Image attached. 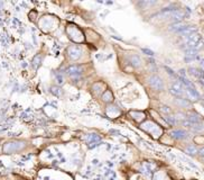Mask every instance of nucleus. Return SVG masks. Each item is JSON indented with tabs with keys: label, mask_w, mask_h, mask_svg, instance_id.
I'll return each instance as SVG.
<instances>
[{
	"label": "nucleus",
	"mask_w": 204,
	"mask_h": 180,
	"mask_svg": "<svg viewBox=\"0 0 204 180\" xmlns=\"http://www.w3.org/2000/svg\"><path fill=\"white\" fill-rule=\"evenodd\" d=\"M191 130H192L193 132H202V131H204V125L201 124V123H198V124H192Z\"/></svg>",
	"instance_id": "18"
},
{
	"label": "nucleus",
	"mask_w": 204,
	"mask_h": 180,
	"mask_svg": "<svg viewBox=\"0 0 204 180\" xmlns=\"http://www.w3.org/2000/svg\"><path fill=\"white\" fill-rule=\"evenodd\" d=\"M129 61L132 65H134L135 68H139L140 65H141V61H140V58L138 55H130L129 56Z\"/></svg>",
	"instance_id": "15"
},
{
	"label": "nucleus",
	"mask_w": 204,
	"mask_h": 180,
	"mask_svg": "<svg viewBox=\"0 0 204 180\" xmlns=\"http://www.w3.org/2000/svg\"><path fill=\"white\" fill-rule=\"evenodd\" d=\"M81 72H82V70L79 65H71V67H69V68L66 69V73L69 74L72 79H76V78L81 74Z\"/></svg>",
	"instance_id": "3"
},
{
	"label": "nucleus",
	"mask_w": 204,
	"mask_h": 180,
	"mask_svg": "<svg viewBox=\"0 0 204 180\" xmlns=\"http://www.w3.org/2000/svg\"><path fill=\"white\" fill-rule=\"evenodd\" d=\"M193 48H194L196 52H197V51H200V50H202V48H204V42L202 41V39H200V41L196 43V45L193 47Z\"/></svg>",
	"instance_id": "21"
},
{
	"label": "nucleus",
	"mask_w": 204,
	"mask_h": 180,
	"mask_svg": "<svg viewBox=\"0 0 204 180\" xmlns=\"http://www.w3.org/2000/svg\"><path fill=\"white\" fill-rule=\"evenodd\" d=\"M41 62H42V56L39 55H36L33 60V65H34V68L37 69L39 65H41Z\"/></svg>",
	"instance_id": "19"
},
{
	"label": "nucleus",
	"mask_w": 204,
	"mask_h": 180,
	"mask_svg": "<svg viewBox=\"0 0 204 180\" xmlns=\"http://www.w3.org/2000/svg\"><path fill=\"white\" fill-rule=\"evenodd\" d=\"M67 53H69V56H70L72 60H78L81 56L82 51L79 46H70L67 48Z\"/></svg>",
	"instance_id": "4"
},
{
	"label": "nucleus",
	"mask_w": 204,
	"mask_h": 180,
	"mask_svg": "<svg viewBox=\"0 0 204 180\" xmlns=\"http://www.w3.org/2000/svg\"><path fill=\"white\" fill-rule=\"evenodd\" d=\"M175 104L177 105L180 108H189V107L192 106V104L188 99H185V98H182V97H178L175 99Z\"/></svg>",
	"instance_id": "9"
},
{
	"label": "nucleus",
	"mask_w": 204,
	"mask_h": 180,
	"mask_svg": "<svg viewBox=\"0 0 204 180\" xmlns=\"http://www.w3.org/2000/svg\"><path fill=\"white\" fill-rule=\"evenodd\" d=\"M51 92L53 95H55V96H60L61 95V89L58 88V87H52L51 88Z\"/></svg>",
	"instance_id": "23"
},
{
	"label": "nucleus",
	"mask_w": 204,
	"mask_h": 180,
	"mask_svg": "<svg viewBox=\"0 0 204 180\" xmlns=\"http://www.w3.org/2000/svg\"><path fill=\"white\" fill-rule=\"evenodd\" d=\"M185 92V87L182 85V82L180 81H175V82L172 83V87H171V94L175 97H182L183 94Z\"/></svg>",
	"instance_id": "2"
},
{
	"label": "nucleus",
	"mask_w": 204,
	"mask_h": 180,
	"mask_svg": "<svg viewBox=\"0 0 204 180\" xmlns=\"http://www.w3.org/2000/svg\"><path fill=\"white\" fill-rule=\"evenodd\" d=\"M185 27H186V25H184L182 21H180V23H174L173 25H171V26H169V30L174 33H180V32H182Z\"/></svg>",
	"instance_id": "12"
},
{
	"label": "nucleus",
	"mask_w": 204,
	"mask_h": 180,
	"mask_svg": "<svg viewBox=\"0 0 204 180\" xmlns=\"http://www.w3.org/2000/svg\"><path fill=\"white\" fill-rule=\"evenodd\" d=\"M196 56H197V52L194 48H187V50H185V60H186L187 62L188 61H193Z\"/></svg>",
	"instance_id": "11"
},
{
	"label": "nucleus",
	"mask_w": 204,
	"mask_h": 180,
	"mask_svg": "<svg viewBox=\"0 0 204 180\" xmlns=\"http://www.w3.org/2000/svg\"><path fill=\"white\" fill-rule=\"evenodd\" d=\"M202 100H203V101H204V96H203V97H202Z\"/></svg>",
	"instance_id": "32"
},
{
	"label": "nucleus",
	"mask_w": 204,
	"mask_h": 180,
	"mask_svg": "<svg viewBox=\"0 0 204 180\" xmlns=\"http://www.w3.org/2000/svg\"><path fill=\"white\" fill-rule=\"evenodd\" d=\"M197 154H198V155H200V157L204 158V146H203V148H201V149H200V150H198Z\"/></svg>",
	"instance_id": "28"
},
{
	"label": "nucleus",
	"mask_w": 204,
	"mask_h": 180,
	"mask_svg": "<svg viewBox=\"0 0 204 180\" xmlns=\"http://www.w3.org/2000/svg\"><path fill=\"white\" fill-rule=\"evenodd\" d=\"M171 135H172L173 137L176 139V140H186V139H188V134H187L186 132L182 131V130L173 131L172 133H171Z\"/></svg>",
	"instance_id": "10"
},
{
	"label": "nucleus",
	"mask_w": 204,
	"mask_h": 180,
	"mask_svg": "<svg viewBox=\"0 0 204 180\" xmlns=\"http://www.w3.org/2000/svg\"><path fill=\"white\" fill-rule=\"evenodd\" d=\"M198 41H200V36H198L197 34H193V35H191V36H187L186 46L188 47V48H193Z\"/></svg>",
	"instance_id": "8"
},
{
	"label": "nucleus",
	"mask_w": 204,
	"mask_h": 180,
	"mask_svg": "<svg viewBox=\"0 0 204 180\" xmlns=\"http://www.w3.org/2000/svg\"><path fill=\"white\" fill-rule=\"evenodd\" d=\"M185 16L186 15H185L184 10H180V9H176L175 12H173L172 14H171V18H172V21H175V23H180V21H182Z\"/></svg>",
	"instance_id": "6"
},
{
	"label": "nucleus",
	"mask_w": 204,
	"mask_h": 180,
	"mask_svg": "<svg viewBox=\"0 0 204 180\" xmlns=\"http://www.w3.org/2000/svg\"><path fill=\"white\" fill-rule=\"evenodd\" d=\"M201 67L204 69V59H202V60H201Z\"/></svg>",
	"instance_id": "30"
},
{
	"label": "nucleus",
	"mask_w": 204,
	"mask_h": 180,
	"mask_svg": "<svg viewBox=\"0 0 204 180\" xmlns=\"http://www.w3.org/2000/svg\"><path fill=\"white\" fill-rule=\"evenodd\" d=\"M197 152H198V150L194 145H187L186 148H185V153H187L188 155H192V157H194Z\"/></svg>",
	"instance_id": "17"
},
{
	"label": "nucleus",
	"mask_w": 204,
	"mask_h": 180,
	"mask_svg": "<svg viewBox=\"0 0 204 180\" xmlns=\"http://www.w3.org/2000/svg\"><path fill=\"white\" fill-rule=\"evenodd\" d=\"M148 83L149 86L152 87L155 90H158V91H162L164 89V82L163 80L160 79L158 76H152V77L148 78Z\"/></svg>",
	"instance_id": "1"
},
{
	"label": "nucleus",
	"mask_w": 204,
	"mask_h": 180,
	"mask_svg": "<svg viewBox=\"0 0 204 180\" xmlns=\"http://www.w3.org/2000/svg\"><path fill=\"white\" fill-rule=\"evenodd\" d=\"M165 70H167V71H168V73L171 74V76H174V77H176V76H175V73H174V72H173V71L171 70V69H169V68H167V67H165Z\"/></svg>",
	"instance_id": "29"
},
{
	"label": "nucleus",
	"mask_w": 204,
	"mask_h": 180,
	"mask_svg": "<svg viewBox=\"0 0 204 180\" xmlns=\"http://www.w3.org/2000/svg\"><path fill=\"white\" fill-rule=\"evenodd\" d=\"M196 27L194 26H186L185 28H184L182 32H180V34L183 36H191L193 35V34H196Z\"/></svg>",
	"instance_id": "13"
},
{
	"label": "nucleus",
	"mask_w": 204,
	"mask_h": 180,
	"mask_svg": "<svg viewBox=\"0 0 204 180\" xmlns=\"http://www.w3.org/2000/svg\"><path fill=\"white\" fill-rule=\"evenodd\" d=\"M102 100L104 101V103H112V100H113V96H112L111 91L107 90V91L103 92V94H102Z\"/></svg>",
	"instance_id": "16"
},
{
	"label": "nucleus",
	"mask_w": 204,
	"mask_h": 180,
	"mask_svg": "<svg viewBox=\"0 0 204 180\" xmlns=\"http://www.w3.org/2000/svg\"><path fill=\"white\" fill-rule=\"evenodd\" d=\"M200 83H201V85H203V86H204V78L200 79Z\"/></svg>",
	"instance_id": "31"
},
{
	"label": "nucleus",
	"mask_w": 204,
	"mask_h": 180,
	"mask_svg": "<svg viewBox=\"0 0 204 180\" xmlns=\"http://www.w3.org/2000/svg\"><path fill=\"white\" fill-rule=\"evenodd\" d=\"M56 80H57V83L58 85H62V83L64 82V79L62 77L61 74H57V77H56Z\"/></svg>",
	"instance_id": "26"
},
{
	"label": "nucleus",
	"mask_w": 204,
	"mask_h": 180,
	"mask_svg": "<svg viewBox=\"0 0 204 180\" xmlns=\"http://www.w3.org/2000/svg\"><path fill=\"white\" fill-rule=\"evenodd\" d=\"M182 125H183V126H185V127H189V128H191V126H192V123H191V122H188L186 119V121L182 122Z\"/></svg>",
	"instance_id": "27"
},
{
	"label": "nucleus",
	"mask_w": 204,
	"mask_h": 180,
	"mask_svg": "<svg viewBox=\"0 0 204 180\" xmlns=\"http://www.w3.org/2000/svg\"><path fill=\"white\" fill-rule=\"evenodd\" d=\"M164 119H165V121H166L169 125H175V123H176V119H175L174 116L165 115V116H164Z\"/></svg>",
	"instance_id": "20"
},
{
	"label": "nucleus",
	"mask_w": 204,
	"mask_h": 180,
	"mask_svg": "<svg viewBox=\"0 0 204 180\" xmlns=\"http://www.w3.org/2000/svg\"><path fill=\"white\" fill-rule=\"evenodd\" d=\"M188 71H189V73L192 74V76H194V77L198 78V79H202V78H204V72H203V70H201V69H197V68H189Z\"/></svg>",
	"instance_id": "14"
},
{
	"label": "nucleus",
	"mask_w": 204,
	"mask_h": 180,
	"mask_svg": "<svg viewBox=\"0 0 204 180\" xmlns=\"http://www.w3.org/2000/svg\"><path fill=\"white\" fill-rule=\"evenodd\" d=\"M186 119H187L188 122H191L192 124H198V123H201V122L203 121L202 116H201V115H198L197 113H194V112L188 113V114H187Z\"/></svg>",
	"instance_id": "7"
},
{
	"label": "nucleus",
	"mask_w": 204,
	"mask_h": 180,
	"mask_svg": "<svg viewBox=\"0 0 204 180\" xmlns=\"http://www.w3.org/2000/svg\"><path fill=\"white\" fill-rule=\"evenodd\" d=\"M174 117H175V119L177 118V119H180V121H182V122H183L184 119H185V115H184L183 113H181V112H178L177 114H176V115L174 116Z\"/></svg>",
	"instance_id": "24"
},
{
	"label": "nucleus",
	"mask_w": 204,
	"mask_h": 180,
	"mask_svg": "<svg viewBox=\"0 0 204 180\" xmlns=\"http://www.w3.org/2000/svg\"><path fill=\"white\" fill-rule=\"evenodd\" d=\"M143 52L145 54H147V55H150V56H154V52L153 51H150V50H148V48H143Z\"/></svg>",
	"instance_id": "25"
},
{
	"label": "nucleus",
	"mask_w": 204,
	"mask_h": 180,
	"mask_svg": "<svg viewBox=\"0 0 204 180\" xmlns=\"http://www.w3.org/2000/svg\"><path fill=\"white\" fill-rule=\"evenodd\" d=\"M160 112L163 113V114H165V115H169L172 113V109L168 106H162L160 107Z\"/></svg>",
	"instance_id": "22"
},
{
	"label": "nucleus",
	"mask_w": 204,
	"mask_h": 180,
	"mask_svg": "<svg viewBox=\"0 0 204 180\" xmlns=\"http://www.w3.org/2000/svg\"><path fill=\"white\" fill-rule=\"evenodd\" d=\"M185 94H186L187 98L191 101H197L200 99V94L195 88H186L185 89Z\"/></svg>",
	"instance_id": "5"
}]
</instances>
